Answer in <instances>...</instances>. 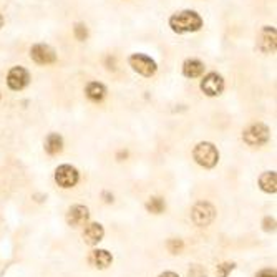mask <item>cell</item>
<instances>
[{"mask_svg":"<svg viewBox=\"0 0 277 277\" xmlns=\"http://www.w3.org/2000/svg\"><path fill=\"white\" fill-rule=\"evenodd\" d=\"M165 207H166L165 199H163V197H158V196L150 197V201L146 202V209L153 214H161L163 211H165Z\"/></svg>","mask_w":277,"mask_h":277,"instance_id":"obj_18","label":"cell"},{"mask_svg":"<svg viewBox=\"0 0 277 277\" xmlns=\"http://www.w3.org/2000/svg\"><path fill=\"white\" fill-rule=\"evenodd\" d=\"M128 63L129 66L140 73L143 77H153L156 73V61L151 58L148 55H143V53H133L131 56L128 58Z\"/></svg>","mask_w":277,"mask_h":277,"instance_id":"obj_5","label":"cell"},{"mask_svg":"<svg viewBox=\"0 0 277 277\" xmlns=\"http://www.w3.org/2000/svg\"><path fill=\"white\" fill-rule=\"evenodd\" d=\"M242 140L249 146H262L269 141V128L264 123H254V125L244 129Z\"/></svg>","mask_w":277,"mask_h":277,"instance_id":"obj_4","label":"cell"},{"mask_svg":"<svg viewBox=\"0 0 277 277\" xmlns=\"http://www.w3.org/2000/svg\"><path fill=\"white\" fill-rule=\"evenodd\" d=\"M169 27L176 33L197 32L202 27V19L194 10H183V12L174 14L171 19H169Z\"/></svg>","mask_w":277,"mask_h":277,"instance_id":"obj_1","label":"cell"},{"mask_svg":"<svg viewBox=\"0 0 277 277\" xmlns=\"http://www.w3.org/2000/svg\"><path fill=\"white\" fill-rule=\"evenodd\" d=\"M262 226H264V231H274L275 229L274 218H265L264 221H262Z\"/></svg>","mask_w":277,"mask_h":277,"instance_id":"obj_23","label":"cell"},{"mask_svg":"<svg viewBox=\"0 0 277 277\" xmlns=\"http://www.w3.org/2000/svg\"><path fill=\"white\" fill-rule=\"evenodd\" d=\"M257 47L264 53H274V50H275V28L274 27H264L262 30L259 32Z\"/></svg>","mask_w":277,"mask_h":277,"instance_id":"obj_11","label":"cell"},{"mask_svg":"<svg viewBox=\"0 0 277 277\" xmlns=\"http://www.w3.org/2000/svg\"><path fill=\"white\" fill-rule=\"evenodd\" d=\"M78 179H80V176H78L77 168H73L70 165H61L55 169V181L61 188L65 189L73 188V186L78 183Z\"/></svg>","mask_w":277,"mask_h":277,"instance_id":"obj_6","label":"cell"},{"mask_svg":"<svg viewBox=\"0 0 277 277\" xmlns=\"http://www.w3.org/2000/svg\"><path fill=\"white\" fill-rule=\"evenodd\" d=\"M85 93H87V97L92 101H101L106 97V88H105L103 83L92 82V83L87 85V88H85Z\"/></svg>","mask_w":277,"mask_h":277,"instance_id":"obj_17","label":"cell"},{"mask_svg":"<svg viewBox=\"0 0 277 277\" xmlns=\"http://www.w3.org/2000/svg\"><path fill=\"white\" fill-rule=\"evenodd\" d=\"M193 158L194 161L202 168L211 169L218 165L219 161V151L216 150V146L213 143H207V141H202V143H197L196 148L193 151Z\"/></svg>","mask_w":277,"mask_h":277,"instance_id":"obj_2","label":"cell"},{"mask_svg":"<svg viewBox=\"0 0 277 277\" xmlns=\"http://www.w3.org/2000/svg\"><path fill=\"white\" fill-rule=\"evenodd\" d=\"M2 24H4V19H2V17H0V27H2Z\"/></svg>","mask_w":277,"mask_h":277,"instance_id":"obj_26","label":"cell"},{"mask_svg":"<svg viewBox=\"0 0 277 277\" xmlns=\"http://www.w3.org/2000/svg\"><path fill=\"white\" fill-rule=\"evenodd\" d=\"M73 33H75L77 40H87V37H88L87 25H85V24H77L75 28H73Z\"/></svg>","mask_w":277,"mask_h":277,"instance_id":"obj_22","label":"cell"},{"mask_svg":"<svg viewBox=\"0 0 277 277\" xmlns=\"http://www.w3.org/2000/svg\"><path fill=\"white\" fill-rule=\"evenodd\" d=\"M28 82H30V75H28V72L24 66H14L7 75V85L12 90H15V92L24 90L28 85Z\"/></svg>","mask_w":277,"mask_h":277,"instance_id":"obj_9","label":"cell"},{"mask_svg":"<svg viewBox=\"0 0 277 277\" xmlns=\"http://www.w3.org/2000/svg\"><path fill=\"white\" fill-rule=\"evenodd\" d=\"M188 275L189 277H207V272H206V269L202 267V265L194 264V265H191V267H189Z\"/></svg>","mask_w":277,"mask_h":277,"instance_id":"obj_21","label":"cell"},{"mask_svg":"<svg viewBox=\"0 0 277 277\" xmlns=\"http://www.w3.org/2000/svg\"><path fill=\"white\" fill-rule=\"evenodd\" d=\"M259 186L264 193L274 194L277 191V176L274 171H265L259 176Z\"/></svg>","mask_w":277,"mask_h":277,"instance_id":"obj_15","label":"cell"},{"mask_svg":"<svg viewBox=\"0 0 277 277\" xmlns=\"http://www.w3.org/2000/svg\"><path fill=\"white\" fill-rule=\"evenodd\" d=\"M113 262V256L105 249H95L90 254V264L95 265L97 269H106Z\"/></svg>","mask_w":277,"mask_h":277,"instance_id":"obj_13","label":"cell"},{"mask_svg":"<svg viewBox=\"0 0 277 277\" xmlns=\"http://www.w3.org/2000/svg\"><path fill=\"white\" fill-rule=\"evenodd\" d=\"M63 150V140L58 133H50L47 140H45V151L48 153V155H58Z\"/></svg>","mask_w":277,"mask_h":277,"instance_id":"obj_16","label":"cell"},{"mask_svg":"<svg viewBox=\"0 0 277 277\" xmlns=\"http://www.w3.org/2000/svg\"><path fill=\"white\" fill-rule=\"evenodd\" d=\"M166 247H168V251L171 254H179L181 251H183L184 244H183V241H181V239H169L166 242Z\"/></svg>","mask_w":277,"mask_h":277,"instance_id":"obj_19","label":"cell"},{"mask_svg":"<svg viewBox=\"0 0 277 277\" xmlns=\"http://www.w3.org/2000/svg\"><path fill=\"white\" fill-rule=\"evenodd\" d=\"M256 277H275V270L274 269H264Z\"/></svg>","mask_w":277,"mask_h":277,"instance_id":"obj_24","label":"cell"},{"mask_svg":"<svg viewBox=\"0 0 277 277\" xmlns=\"http://www.w3.org/2000/svg\"><path fill=\"white\" fill-rule=\"evenodd\" d=\"M90 218V211L87 206L83 204H75L68 209V213H66V223L72 228H80V226L87 224Z\"/></svg>","mask_w":277,"mask_h":277,"instance_id":"obj_10","label":"cell"},{"mask_svg":"<svg viewBox=\"0 0 277 277\" xmlns=\"http://www.w3.org/2000/svg\"><path fill=\"white\" fill-rule=\"evenodd\" d=\"M201 90H202V93L207 95V97H218V95H221L224 90L223 77L216 72L207 73V75L201 80Z\"/></svg>","mask_w":277,"mask_h":277,"instance_id":"obj_7","label":"cell"},{"mask_svg":"<svg viewBox=\"0 0 277 277\" xmlns=\"http://www.w3.org/2000/svg\"><path fill=\"white\" fill-rule=\"evenodd\" d=\"M214 218H216V207H214L211 202L207 201H199L193 206V211H191V219L196 226L199 228H206L209 226Z\"/></svg>","mask_w":277,"mask_h":277,"instance_id":"obj_3","label":"cell"},{"mask_svg":"<svg viewBox=\"0 0 277 277\" xmlns=\"http://www.w3.org/2000/svg\"><path fill=\"white\" fill-rule=\"evenodd\" d=\"M160 277H179L178 274H174V272H163Z\"/></svg>","mask_w":277,"mask_h":277,"instance_id":"obj_25","label":"cell"},{"mask_svg":"<svg viewBox=\"0 0 277 277\" xmlns=\"http://www.w3.org/2000/svg\"><path fill=\"white\" fill-rule=\"evenodd\" d=\"M103 236H105V229H103V226L98 223L88 224L83 231V241H85V244H88V246H97L98 242L103 239Z\"/></svg>","mask_w":277,"mask_h":277,"instance_id":"obj_12","label":"cell"},{"mask_svg":"<svg viewBox=\"0 0 277 277\" xmlns=\"http://www.w3.org/2000/svg\"><path fill=\"white\" fill-rule=\"evenodd\" d=\"M204 72V63L197 58H188L183 63V75L188 78H197Z\"/></svg>","mask_w":277,"mask_h":277,"instance_id":"obj_14","label":"cell"},{"mask_svg":"<svg viewBox=\"0 0 277 277\" xmlns=\"http://www.w3.org/2000/svg\"><path fill=\"white\" fill-rule=\"evenodd\" d=\"M236 267L233 262H224V264H219L218 269H216V275L218 277H228L229 272Z\"/></svg>","mask_w":277,"mask_h":277,"instance_id":"obj_20","label":"cell"},{"mask_svg":"<svg viewBox=\"0 0 277 277\" xmlns=\"http://www.w3.org/2000/svg\"><path fill=\"white\" fill-rule=\"evenodd\" d=\"M30 58L38 65H50L56 60V55L52 47L45 43H37L30 50Z\"/></svg>","mask_w":277,"mask_h":277,"instance_id":"obj_8","label":"cell"}]
</instances>
